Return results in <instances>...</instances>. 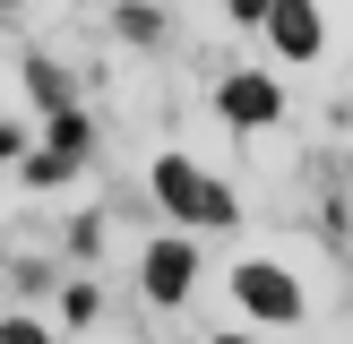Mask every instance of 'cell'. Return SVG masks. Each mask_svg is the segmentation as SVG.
Masks as SVG:
<instances>
[{"mask_svg":"<svg viewBox=\"0 0 353 344\" xmlns=\"http://www.w3.org/2000/svg\"><path fill=\"white\" fill-rule=\"evenodd\" d=\"M155 189H164V206H181V215H199V224H233V198H224L216 181H199L181 155H164V164H155Z\"/></svg>","mask_w":353,"mask_h":344,"instance_id":"cell-1","label":"cell"},{"mask_svg":"<svg viewBox=\"0 0 353 344\" xmlns=\"http://www.w3.org/2000/svg\"><path fill=\"white\" fill-rule=\"evenodd\" d=\"M233 292L259 310V319H302V292H293V275H285V267H241V275H233Z\"/></svg>","mask_w":353,"mask_h":344,"instance_id":"cell-2","label":"cell"},{"mask_svg":"<svg viewBox=\"0 0 353 344\" xmlns=\"http://www.w3.org/2000/svg\"><path fill=\"white\" fill-rule=\"evenodd\" d=\"M268 26H276V43H285L293 61L319 52V9H310V0H268Z\"/></svg>","mask_w":353,"mask_h":344,"instance_id":"cell-3","label":"cell"},{"mask_svg":"<svg viewBox=\"0 0 353 344\" xmlns=\"http://www.w3.org/2000/svg\"><path fill=\"white\" fill-rule=\"evenodd\" d=\"M190 267H199L190 241H155V250H147V292H155V301H181V292H190Z\"/></svg>","mask_w":353,"mask_h":344,"instance_id":"cell-4","label":"cell"},{"mask_svg":"<svg viewBox=\"0 0 353 344\" xmlns=\"http://www.w3.org/2000/svg\"><path fill=\"white\" fill-rule=\"evenodd\" d=\"M224 112L233 120H276V86L268 78H224Z\"/></svg>","mask_w":353,"mask_h":344,"instance_id":"cell-5","label":"cell"},{"mask_svg":"<svg viewBox=\"0 0 353 344\" xmlns=\"http://www.w3.org/2000/svg\"><path fill=\"white\" fill-rule=\"evenodd\" d=\"M233 17H268V0H233Z\"/></svg>","mask_w":353,"mask_h":344,"instance_id":"cell-6","label":"cell"},{"mask_svg":"<svg viewBox=\"0 0 353 344\" xmlns=\"http://www.w3.org/2000/svg\"><path fill=\"white\" fill-rule=\"evenodd\" d=\"M0 155H17V129H0Z\"/></svg>","mask_w":353,"mask_h":344,"instance_id":"cell-7","label":"cell"}]
</instances>
